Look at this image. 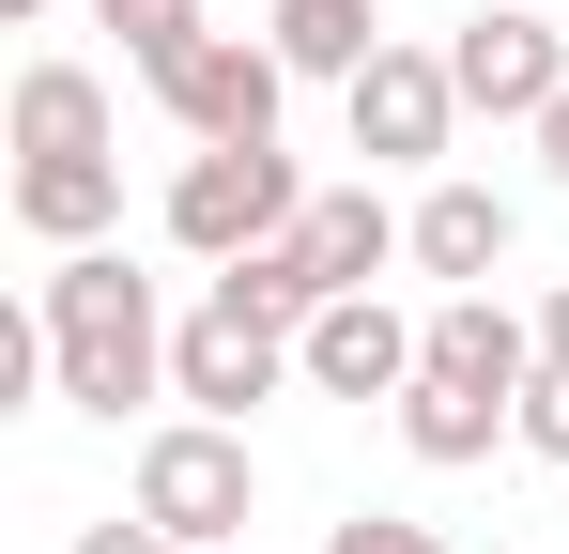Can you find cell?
Returning <instances> with one entry per match:
<instances>
[{
	"mask_svg": "<svg viewBox=\"0 0 569 554\" xmlns=\"http://www.w3.org/2000/svg\"><path fill=\"white\" fill-rule=\"evenodd\" d=\"M31 324H47V385L123 432V400H154L170 385V308H154V277L123 263V247H62L47 293H31Z\"/></svg>",
	"mask_w": 569,
	"mask_h": 554,
	"instance_id": "cell-1",
	"label": "cell"
},
{
	"mask_svg": "<svg viewBox=\"0 0 569 554\" xmlns=\"http://www.w3.org/2000/svg\"><path fill=\"white\" fill-rule=\"evenodd\" d=\"M139 524H170L186 554H231L262 524V462L231 416H170V432H139Z\"/></svg>",
	"mask_w": 569,
	"mask_h": 554,
	"instance_id": "cell-2",
	"label": "cell"
},
{
	"mask_svg": "<svg viewBox=\"0 0 569 554\" xmlns=\"http://www.w3.org/2000/svg\"><path fill=\"white\" fill-rule=\"evenodd\" d=\"M292 216H308V185H292L278 139H216V155H186V170H170V247H200V263L278 247Z\"/></svg>",
	"mask_w": 569,
	"mask_h": 554,
	"instance_id": "cell-3",
	"label": "cell"
},
{
	"mask_svg": "<svg viewBox=\"0 0 569 554\" xmlns=\"http://www.w3.org/2000/svg\"><path fill=\"white\" fill-rule=\"evenodd\" d=\"M139 78H154V108L216 155V139H278L292 62H278V47H247V31H186V47H170V62H139Z\"/></svg>",
	"mask_w": 569,
	"mask_h": 554,
	"instance_id": "cell-4",
	"label": "cell"
},
{
	"mask_svg": "<svg viewBox=\"0 0 569 554\" xmlns=\"http://www.w3.org/2000/svg\"><path fill=\"white\" fill-rule=\"evenodd\" d=\"M278 385H308V369H292V324H262L247 293H200L170 324V400H200V416L247 432V400H278Z\"/></svg>",
	"mask_w": 569,
	"mask_h": 554,
	"instance_id": "cell-5",
	"label": "cell"
},
{
	"mask_svg": "<svg viewBox=\"0 0 569 554\" xmlns=\"http://www.w3.org/2000/svg\"><path fill=\"white\" fill-rule=\"evenodd\" d=\"M339 108H355V155H370V170H431V155L462 139V78H447V47H385Z\"/></svg>",
	"mask_w": 569,
	"mask_h": 554,
	"instance_id": "cell-6",
	"label": "cell"
},
{
	"mask_svg": "<svg viewBox=\"0 0 569 554\" xmlns=\"http://www.w3.org/2000/svg\"><path fill=\"white\" fill-rule=\"evenodd\" d=\"M447 78H462V108H492V123H539V108L569 92V31L523 16V0H492V16L447 31Z\"/></svg>",
	"mask_w": 569,
	"mask_h": 554,
	"instance_id": "cell-7",
	"label": "cell"
},
{
	"mask_svg": "<svg viewBox=\"0 0 569 554\" xmlns=\"http://www.w3.org/2000/svg\"><path fill=\"white\" fill-rule=\"evenodd\" d=\"M292 369H308L323 400H400V385H416V324H400L385 293H339V308H308Z\"/></svg>",
	"mask_w": 569,
	"mask_h": 554,
	"instance_id": "cell-8",
	"label": "cell"
},
{
	"mask_svg": "<svg viewBox=\"0 0 569 554\" xmlns=\"http://www.w3.org/2000/svg\"><path fill=\"white\" fill-rule=\"evenodd\" d=\"M416 369H447L477 400H523V385H539V324H523L508 293H447V308L416 324Z\"/></svg>",
	"mask_w": 569,
	"mask_h": 554,
	"instance_id": "cell-9",
	"label": "cell"
},
{
	"mask_svg": "<svg viewBox=\"0 0 569 554\" xmlns=\"http://www.w3.org/2000/svg\"><path fill=\"white\" fill-rule=\"evenodd\" d=\"M292 247H308V277H323V308H339V293H370L385 263H416V216H385L370 185H323V200L292 216Z\"/></svg>",
	"mask_w": 569,
	"mask_h": 554,
	"instance_id": "cell-10",
	"label": "cell"
},
{
	"mask_svg": "<svg viewBox=\"0 0 569 554\" xmlns=\"http://www.w3.org/2000/svg\"><path fill=\"white\" fill-rule=\"evenodd\" d=\"M16 231L31 247H108L123 231V155H16Z\"/></svg>",
	"mask_w": 569,
	"mask_h": 554,
	"instance_id": "cell-11",
	"label": "cell"
},
{
	"mask_svg": "<svg viewBox=\"0 0 569 554\" xmlns=\"http://www.w3.org/2000/svg\"><path fill=\"white\" fill-rule=\"evenodd\" d=\"M262 47H278L292 78H339V92H355L400 31H385V0H262Z\"/></svg>",
	"mask_w": 569,
	"mask_h": 554,
	"instance_id": "cell-12",
	"label": "cell"
},
{
	"mask_svg": "<svg viewBox=\"0 0 569 554\" xmlns=\"http://www.w3.org/2000/svg\"><path fill=\"white\" fill-rule=\"evenodd\" d=\"M508 231H523V216H508L492 185H431V200H416V277H447V293H492Z\"/></svg>",
	"mask_w": 569,
	"mask_h": 554,
	"instance_id": "cell-13",
	"label": "cell"
},
{
	"mask_svg": "<svg viewBox=\"0 0 569 554\" xmlns=\"http://www.w3.org/2000/svg\"><path fill=\"white\" fill-rule=\"evenodd\" d=\"M492 432H523V400H477V385H447V369H416V385H400V447L431 462V477L492 462Z\"/></svg>",
	"mask_w": 569,
	"mask_h": 554,
	"instance_id": "cell-14",
	"label": "cell"
},
{
	"mask_svg": "<svg viewBox=\"0 0 569 554\" xmlns=\"http://www.w3.org/2000/svg\"><path fill=\"white\" fill-rule=\"evenodd\" d=\"M16 155H108V78L93 62H31L16 78Z\"/></svg>",
	"mask_w": 569,
	"mask_h": 554,
	"instance_id": "cell-15",
	"label": "cell"
},
{
	"mask_svg": "<svg viewBox=\"0 0 569 554\" xmlns=\"http://www.w3.org/2000/svg\"><path fill=\"white\" fill-rule=\"evenodd\" d=\"M216 293H247V308H262V324H292V339H308V308H323V277H308V247H247V263H216Z\"/></svg>",
	"mask_w": 569,
	"mask_h": 554,
	"instance_id": "cell-16",
	"label": "cell"
},
{
	"mask_svg": "<svg viewBox=\"0 0 569 554\" xmlns=\"http://www.w3.org/2000/svg\"><path fill=\"white\" fill-rule=\"evenodd\" d=\"M93 16H108V31H123V47H139V62H170L186 31H216L200 0H93Z\"/></svg>",
	"mask_w": 569,
	"mask_h": 554,
	"instance_id": "cell-17",
	"label": "cell"
},
{
	"mask_svg": "<svg viewBox=\"0 0 569 554\" xmlns=\"http://www.w3.org/2000/svg\"><path fill=\"white\" fill-rule=\"evenodd\" d=\"M523 447L569 477V369H539V385H523Z\"/></svg>",
	"mask_w": 569,
	"mask_h": 554,
	"instance_id": "cell-18",
	"label": "cell"
},
{
	"mask_svg": "<svg viewBox=\"0 0 569 554\" xmlns=\"http://www.w3.org/2000/svg\"><path fill=\"white\" fill-rule=\"evenodd\" d=\"M323 554H447V540H431V524H400V508H355Z\"/></svg>",
	"mask_w": 569,
	"mask_h": 554,
	"instance_id": "cell-19",
	"label": "cell"
},
{
	"mask_svg": "<svg viewBox=\"0 0 569 554\" xmlns=\"http://www.w3.org/2000/svg\"><path fill=\"white\" fill-rule=\"evenodd\" d=\"M78 554H186V540H170V524H139V508H123V524H78Z\"/></svg>",
	"mask_w": 569,
	"mask_h": 554,
	"instance_id": "cell-20",
	"label": "cell"
},
{
	"mask_svg": "<svg viewBox=\"0 0 569 554\" xmlns=\"http://www.w3.org/2000/svg\"><path fill=\"white\" fill-rule=\"evenodd\" d=\"M539 369H569V277L539 293Z\"/></svg>",
	"mask_w": 569,
	"mask_h": 554,
	"instance_id": "cell-21",
	"label": "cell"
},
{
	"mask_svg": "<svg viewBox=\"0 0 569 554\" xmlns=\"http://www.w3.org/2000/svg\"><path fill=\"white\" fill-rule=\"evenodd\" d=\"M539 155H555V185H569V92H555V108H539Z\"/></svg>",
	"mask_w": 569,
	"mask_h": 554,
	"instance_id": "cell-22",
	"label": "cell"
},
{
	"mask_svg": "<svg viewBox=\"0 0 569 554\" xmlns=\"http://www.w3.org/2000/svg\"><path fill=\"white\" fill-rule=\"evenodd\" d=\"M0 16H47V0H0Z\"/></svg>",
	"mask_w": 569,
	"mask_h": 554,
	"instance_id": "cell-23",
	"label": "cell"
},
{
	"mask_svg": "<svg viewBox=\"0 0 569 554\" xmlns=\"http://www.w3.org/2000/svg\"><path fill=\"white\" fill-rule=\"evenodd\" d=\"M231 554H247V540H231Z\"/></svg>",
	"mask_w": 569,
	"mask_h": 554,
	"instance_id": "cell-24",
	"label": "cell"
}]
</instances>
